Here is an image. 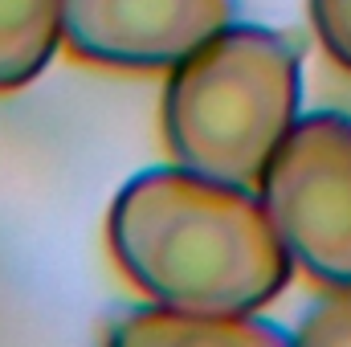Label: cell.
Returning a JSON list of instances; mask_svg holds the SVG:
<instances>
[{
    "instance_id": "1",
    "label": "cell",
    "mask_w": 351,
    "mask_h": 347,
    "mask_svg": "<svg viewBox=\"0 0 351 347\" xmlns=\"http://www.w3.org/2000/svg\"><path fill=\"white\" fill-rule=\"evenodd\" d=\"M106 250L147 302L208 315H262L294 274L258 188L176 160L114 192Z\"/></svg>"
},
{
    "instance_id": "2",
    "label": "cell",
    "mask_w": 351,
    "mask_h": 347,
    "mask_svg": "<svg viewBox=\"0 0 351 347\" xmlns=\"http://www.w3.org/2000/svg\"><path fill=\"white\" fill-rule=\"evenodd\" d=\"M302 115V53L265 25L233 21L164 78L160 127L176 164L258 188Z\"/></svg>"
},
{
    "instance_id": "3",
    "label": "cell",
    "mask_w": 351,
    "mask_h": 347,
    "mask_svg": "<svg viewBox=\"0 0 351 347\" xmlns=\"http://www.w3.org/2000/svg\"><path fill=\"white\" fill-rule=\"evenodd\" d=\"M258 196L294 265L323 290H351V115H298Z\"/></svg>"
},
{
    "instance_id": "4",
    "label": "cell",
    "mask_w": 351,
    "mask_h": 347,
    "mask_svg": "<svg viewBox=\"0 0 351 347\" xmlns=\"http://www.w3.org/2000/svg\"><path fill=\"white\" fill-rule=\"evenodd\" d=\"M237 12L241 0H62V37L90 66L168 74Z\"/></svg>"
},
{
    "instance_id": "5",
    "label": "cell",
    "mask_w": 351,
    "mask_h": 347,
    "mask_svg": "<svg viewBox=\"0 0 351 347\" xmlns=\"http://www.w3.org/2000/svg\"><path fill=\"white\" fill-rule=\"evenodd\" d=\"M106 339L139 347H262L294 344V331L265 323L262 315H208V311L143 302L123 311L106 331Z\"/></svg>"
},
{
    "instance_id": "6",
    "label": "cell",
    "mask_w": 351,
    "mask_h": 347,
    "mask_svg": "<svg viewBox=\"0 0 351 347\" xmlns=\"http://www.w3.org/2000/svg\"><path fill=\"white\" fill-rule=\"evenodd\" d=\"M62 45V0H0V94L33 86Z\"/></svg>"
},
{
    "instance_id": "7",
    "label": "cell",
    "mask_w": 351,
    "mask_h": 347,
    "mask_svg": "<svg viewBox=\"0 0 351 347\" xmlns=\"http://www.w3.org/2000/svg\"><path fill=\"white\" fill-rule=\"evenodd\" d=\"M294 344L348 347L351 344V290H331V298L311 307L302 315V327L294 331Z\"/></svg>"
},
{
    "instance_id": "8",
    "label": "cell",
    "mask_w": 351,
    "mask_h": 347,
    "mask_svg": "<svg viewBox=\"0 0 351 347\" xmlns=\"http://www.w3.org/2000/svg\"><path fill=\"white\" fill-rule=\"evenodd\" d=\"M319 45L351 74V0H306Z\"/></svg>"
}]
</instances>
